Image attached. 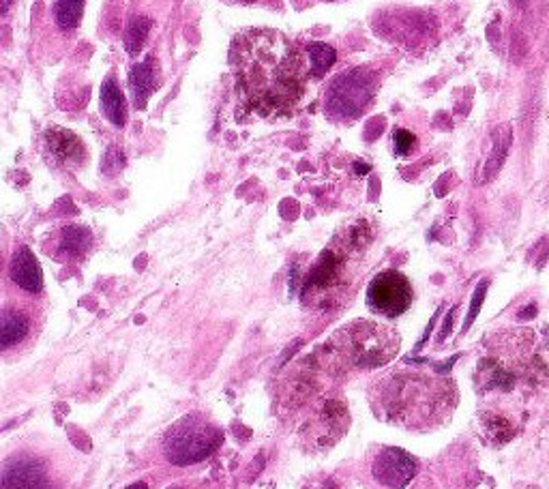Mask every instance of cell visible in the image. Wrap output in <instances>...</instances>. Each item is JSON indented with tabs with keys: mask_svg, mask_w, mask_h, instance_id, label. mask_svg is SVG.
I'll return each instance as SVG.
<instances>
[{
	"mask_svg": "<svg viewBox=\"0 0 549 489\" xmlns=\"http://www.w3.org/2000/svg\"><path fill=\"white\" fill-rule=\"evenodd\" d=\"M88 243H91V235H88L86 230H82V227H69V230H65L63 249H67V252L80 253L82 249L88 247Z\"/></svg>",
	"mask_w": 549,
	"mask_h": 489,
	"instance_id": "ac0fdd59",
	"label": "cell"
},
{
	"mask_svg": "<svg viewBox=\"0 0 549 489\" xmlns=\"http://www.w3.org/2000/svg\"><path fill=\"white\" fill-rule=\"evenodd\" d=\"M223 433L209 421L184 419L167 433L166 458L176 466H189L206 459L221 444Z\"/></svg>",
	"mask_w": 549,
	"mask_h": 489,
	"instance_id": "5b68a950",
	"label": "cell"
},
{
	"mask_svg": "<svg viewBox=\"0 0 549 489\" xmlns=\"http://www.w3.org/2000/svg\"><path fill=\"white\" fill-rule=\"evenodd\" d=\"M11 280L18 283L22 290L37 294L43 290V273L37 258L28 247H20L11 260Z\"/></svg>",
	"mask_w": 549,
	"mask_h": 489,
	"instance_id": "9c48e42d",
	"label": "cell"
},
{
	"mask_svg": "<svg viewBox=\"0 0 549 489\" xmlns=\"http://www.w3.org/2000/svg\"><path fill=\"white\" fill-rule=\"evenodd\" d=\"M511 125H504L500 129L496 131V147L494 153H491L490 161H487V168H485V181H491L496 176V172L500 170L504 157H507L508 148H511Z\"/></svg>",
	"mask_w": 549,
	"mask_h": 489,
	"instance_id": "5bb4252c",
	"label": "cell"
},
{
	"mask_svg": "<svg viewBox=\"0 0 549 489\" xmlns=\"http://www.w3.org/2000/svg\"><path fill=\"white\" fill-rule=\"evenodd\" d=\"M243 3H254V0H243Z\"/></svg>",
	"mask_w": 549,
	"mask_h": 489,
	"instance_id": "603a6c76",
	"label": "cell"
},
{
	"mask_svg": "<svg viewBox=\"0 0 549 489\" xmlns=\"http://www.w3.org/2000/svg\"><path fill=\"white\" fill-rule=\"evenodd\" d=\"M545 374V365L524 337H513L487 354L476 365V391L483 396L513 397L519 388H528Z\"/></svg>",
	"mask_w": 549,
	"mask_h": 489,
	"instance_id": "277c9868",
	"label": "cell"
},
{
	"mask_svg": "<svg viewBox=\"0 0 549 489\" xmlns=\"http://www.w3.org/2000/svg\"><path fill=\"white\" fill-rule=\"evenodd\" d=\"M148 26L150 22L147 18H133L129 22V29H127V37H125V46L129 54H138L140 49H142L144 41H147L148 35Z\"/></svg>",
	"mask_w": 549,
	"mask_h": 489,
	"instance_id": "2e32d148",
	"label": "cell"
},
{
	"mask_svg": "<svg viewBox=\"0 0 549 489\" xmlns=\"http://www.w3.org/2000/svg\"><path fill=\"white\" fill-rule=\"evenodd\" d=\"M412 283L400 271H382L367 288V307L382 318H400L412 307Z\"/></svg>",
	"mask_w": 549,
	"mask_h": 489,
	"instance_id": "8992f818",
	"label": "cell"
},
{
	"mask_svg": "<svg viewBox=\"0 0 549 489\" xmlns=\"http://www.w3.org/2000/svg\"><path fill=\"white\" fill-rule=\"evenodd\" d=\"M48 476L41 461L18 459L0 475V489H46Z\"/></svg>",
	"mask_w": 549,
	"mask_h": 489,
	"instance_id": "ba28073f",
	"label": "cell"
},
{
	"mask_svg": "<svg viewBox=\"0 0 549 489\" xmlns=\"http://www.w3.org/2000/svg\"><path fill=\"white\" fill-rule=\"evenodd\" d=\"M28 333V322L14 309H0V352L14 348Z\"/></svg>",
	"mask_w": 549,
	"mask_h": 489,
	"instance_id": "7c38bea8",
	"label": "cell"
},
{
	"mask_svg": "<svg viewBox=\"0 0 549 489\" xmlns=\"http://www.w3.org/2000/svg\"><path fill=\"white\" fill-rule=\"evenodd\" d=\"M457 402L455 380L425 367H395L369 388V404L382 423L417 433L449 423Z\"/></svg>",
	"mask_w": 549,
	"mask_h": 489,
	"instance_id": "7a4b0ae2",
	"label": "cell"
},
{
	"mask_svg": "<svg viewBox=\"0 0 549 489\" xmlns=\"http://www.w3.org/2000/svg\"><path fill=\"white\" fill-rule=\"evenodd\" d=\"M238 102L260 119L288 116L313 76L310 52L277 31H245L230 49Z\"/></svg>",
	"mask_w": 549,
	"mask_h": 489,
	"instance_id": "6da1fadb",
	"label": "cell"
},
{
	"mask_svg": "<svg viewBox=\"0 0 549 489\" xmlns=\"http://www.w3.org/2000/svg\"><path fill=\"white\" fill-rule=\"evenodd\" d=\"M84 3L86 0H54V18L60 29L74 31L82 22Z\"/></svg>",
	"mask_w": 549,
	"mask_h": 489,
	"instance_id": "4fadbf2b",
	"label": "cell"
},
{
	"mask_svg": "<svg viewBox=\"0 0 549 489\" xmlns=\"http://www.w3.org/2000/svg\"><path fill=\"white\" fill-rule=\"evenodd\" d=\"M131 88H133V94H136V102L140 108L144 105V99L148 97V91L150 86H153V71H150V67L147 63L142 65H136L131 69Z\"/></svg>",
	"mask_w": 549,
	"mask_h": 489,
	"instance_id": "9a60e30c",
	"label": "cell"
},
{
	"mask_svg": "<svg viewBox=\"0 0 549 489\" xmlns=\"http://www.w3.org/2000/svg\"><path fill=\"white\" fill-rule=\"evenodd\" d=\"M101 110H104L105 119L112 125L122 127L127 122V102L125 94L121 93L119 84H116L114 77H108L105 84L101 86Z\"/></svg>",
	"mask_w": 549,
	"mask_h": 489,
	"instance_id": "30bf717a",
	"label": "cell"
},
{
	"mask_svg": "<svg viewBox=\"0 0 549 489\" xmlns=\"http://www.w3.org/2000/svg\"><path fill=\"white\" fill-rule=\"evenodd\" d=\"M418 461L397 447H380L372 459V476L386 489H403L414 479Z\"/></svg>",
	"mask_w": 549,
	"mask_h": 489,
	"instance_id": "52a82bcc",
	"label": "cell"
},
{
	"mask_svg": "<svg viewBox=\"0 0 549 489\" xmlns=\"http://www.w3.org/2000/svg\"><path fill=\"white\" fill-rule=\"evenodd\" d=\"M7 4H9V0H0V11L7 7Z\"/></svg>",
	"mask_w": 549,
	"mask_h": 489,
	"instance_id": "7402d4cb",
	"label": "cell"
},
{
	"mask_svg": "<svg viewBox=\"0 0 549 489\" xmlns=\"http://www.w3.org/2000/svg\"><path fill=\"white\" fill-rule=\"evenodd\" d=\"M310 52V63L313 76H322L327 74V69L335 63V49L328 46H322V43H313V46L307 48Z\"/></svg>",
	"mask_w": 549,
	"mask_h": 489,
	"instance_id": "e0dca14e",
	"label": "cell"
},
{
	"mask_svg": "<svg viewBox=\"0 0 549 489\" xmlns=\"http://www.w3.org/2000/svg\"><path fill=\"white\" fill-rule=\"evenodd\" d=\"M48 147L60 161H80L84 157L80 138L67 129L48 131Z\"/></svg>",
	"mask_w": 549,
	"mask_h": 489,
	"instance_id": "8fae6325",
	"label": "cell"
},
{
	"mask_svg": "<svg viewBox=\"0 0 549 489\" xmlns=\"http://www.w3.org/2000/svg\"><path fill=\"white\" fill-rule=\"evenodd\" d=\"M487 288H490V281H483L479 288H476V292H474V297H472V307H470V314H468V318H466V325H464V331H468L470 326H472L476 314H479L481 305H483V301H485Z\"/></svg>",
	"mask_w": 549,
	"mask_h": 489,
	"instance_id": "ffe728a7",
	"label": "cell"
},
{
	"mask_svg": "<svg viewBox=\"0 0 549 489\" xmlns=\"http://www.w3.org/2000/svg\"><path fill=\"white\" fill-rule=\"evenodd\" d=\"M393 142L397 155H410L414 151V144H417V140H414V133L408 129H397Z\"/></svg>",
	"mask_w": 549,
	"mask_h": 489,
	"instance_id": "d6986e66",
	"label": "cell"
},
{
	"mask_svg": "<svg viewBox=\"0 0 549 489\" xmlns=\"http://www.w3.org/2000/svg\"><path fill=\"white\" fill-rule=\"evenodd\" d=\"M125 489H148V485H147V483L138 481V483H133V485H129V487H125Z\"/></svg>",
	"mask_w": 549,
	"mask_h": 489,
	"instance_id": "44dd1931",
	"label": "cell"
},
{
	"mask_svg": "<svg viewBox=\"0 0 549 489\" xmlns=\"http://www.w3.org/2000/svg\"><path fill=\"white\" fill-rule=\"evenodd\" d=\"M401 339L391 326L372 320H356L333 333L324 354L344 369H380L397 357Z\"/></svg>",
	"mask_w": 549,
	"mask_h": 489,
	"instance_id": "3957f363",
	"label": "cell"
},
{
	"mask_svg": "<svg viewBox=\"0 0 549 489\" xmlns=\"http://www.w3.org/2000/svg\"><path fill=\"white\" fill-rule=\"evenodd\" d=\"M172 489H181V487H172Z\"/></svg>",
	"mask_w": 549,
	"mask_h": 489,
	"instance_id": "cb8c5ba5",
	"label": "cell"
}]
</instances>
